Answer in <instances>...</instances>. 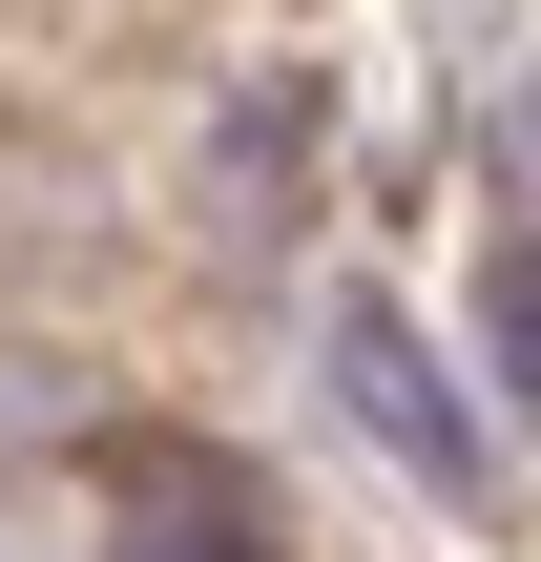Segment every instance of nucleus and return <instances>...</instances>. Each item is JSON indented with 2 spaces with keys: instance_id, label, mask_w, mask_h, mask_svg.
<instances>
[{
  "instance_id": "nucleus-1",
  "label": "nucleus",
  "mask_w": 541,
  "mask_h": 562,
  "mask_svg": "<svg viewBox=\"0 0 541 562\" xmlns=\"http://www.w3.org/2000/svg\"><path fill=\"white\" fill-rule=\"evenodd\" d=\"M334 396H354V417H375L438 501H500V438H480V396L417 355V313H375V292H354V313H334Z\"/></svg>"
},
{
  "instance_id": "nucleus-2",
  "label": "nucleus",
  "mask_w": 541,
  "mask_h": 562,
  "mask_svg": "<svg viewBox=\"0 0 541 562\" xmlns=\"http://www.w3.org/2000/svg\"><path fill=\"white\" fill-rule=\"evenodd\" d=\"M125 562H271V521H229V459L125 438Z\"/></svg>"
},
{
  "instance_id": "nucleus-3",
  "label": "nucleus",
  "mask_w": 541,
  "mask_h": 562,
  "mask_svg": "<svg viewBox=\"0 0 541 562\" xmlns=\"http://www.w3.org/2000/svg\"><path fill=\"white\" fill-rule=\"evenodd\" d=\"M480 355H500V396L541 417V229L500 250V271H480Z\"/></svg>"
},
{
  "instance_id": "nucleus-4",
  "label": "nucleus",
  "mask_w": 541,
  "mask_h": 562,
  "mask_svg": "<svg viewBox=\"0 0 541 562\" xmlns=\"http://www.w3.org/2000/svg\"><path fill=\"white\" fill-rule=\"evenodd\" d=\"M500 146H521V188H541V63H521V104H500Z\"/></svg>"
}]
</instances>
